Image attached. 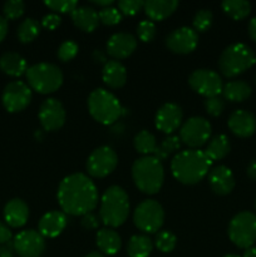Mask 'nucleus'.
Returning <instances> with one entry per match:
<instances>
[{
  "label": "nucleus",
  "instance_id": "obj_1",
  "mask_svg": "<svg viewBox=\"0 0 256 257\" xmlns=\"http://www.w3.org/2000/svg\"><path fill=\"white\" fill-rule=\"evenodd\" d=\"M58 202L63 212L70 216H84L98 205V190L84 173H73L63 178L58 187Z\"/></svg>",
  "mask_w": 256,
  "mask_h": 257
},
{
  "label": "nucleus",
  "instance_id": "obj_2",
  "mask_svg": "<svg viewBox=\"0 0 256 257\" xmlns=\"http://www.w3.org/2000/svg\"><path fill=\"white\" fill-rule=\"evenodd\" d=\"M212 161L206 156L205 151H181L171 162L172 175L183 185H196L208 175Z\"/></svg>",
  "mask_w": 256,
  "mask_h": 257
},
{
  "label": "nucleus",
  "instance_id": "obj_3",
  "mask_svg": "<svg viewBox=\"0 0 256 257\" xmlns=\"http://www.w3.org/2000/svg\"><path fill=\"white\" fill-rule=\"evenodd\" d=\"M130 215V198L119 186H110L100 198L99 220L109 228L119 227Z\"/></svg>",
  "mask_w": 256,
  "mask_h": 257
},
{
  "label": "nucleus",
  "instance_id": "obj_4",
  "mask_svg": "<svg viewBox=\"0 0 256 257\" xmlns=\"http://www.w3.org/2000/svg\"><path fill=\"white\" fill-rule=\"evenodd\" d=\"M132 178L136 187L146 195H156L162 188L165 170L155 156H145L132 165Z\"/></svg>",
  "mask_w": 256,
  "mask_h": 257
},
{
  "label": "nucleus",
  "instance_id": "obj_5",
  "mask_svg": "<svg viewBox=\"0 0 256 257\" xmlns=\"http://www.w3.org/2000/svg\"><path fill=\"white\" fill-rule=\"evenodd\" d=\"M255 63V52L247 44L233 43L221 53L218 68L225 77L233 78L247 70Z\"/></svg>",
  "mask_w": 256,
  "mask_h": 257
},
{
  "label": "nucleus",
  "instance_id": "obj_6",
  "mask_svg": "<svg viewBox=\"0 0 256 257\" xmlns=\"http://www.w3.org/2000/svg\"><path fill=\"white\" fill-rule=\"evenodd\" d=\"M88 110L98 123L108 125L114 123L120 117L122 105L113 93L103 88H98L88 97Z\"/></svg>",
  "mask_w": 256,
  "mask_h": 257
},
{
  "label": "nucleus",
  "instance_id": "obj_7",
  "mask_svg": "<svg viewBox=\"0 0 256 257\" xmlns=\"http://www.w3.org/2000/svg\"><path fill=\"white\" fill-rule=\"evenodd\" d=\"M27 79L30 89L40 94H50L63 84V73L58 65L52 63H38L28 68Z\"/></svg>",
  "mask_w": 256,
  "mask_h": 257
},
{
  "label": "nucleus",
  "instance_id": "obj_8",
  "mask_svg": "<svg viewBox=\"0 0 256 257\" xmlns=\"http://www.w3.org/2000/svg\"><path fill=\"white\" fill-rule=\"evenodd\" d=\"M228 237L240 248H248L256 241V215L242 211L232 217L228 225Z\"/></svg>",
  "mask_w": 256,
  "mask_h": 257
},
{
  "label": "nucleus",
  "instance_id": "obj_9",
  "mask_svg": "<svg viewBox=\"0 0 256 257\" xmlns=\"http://www.w3.org/2000/svg\"><path fill=\"white\" fill-rule=\"evenodd\" d=\"M163 221L165 211L155 200H146L141 202L133 213V222L136 227L146 233H155L160 231Z\"/></svg>",
  "mask_w": 256,
  "mask_h": 257
},
{
  "label": "nucleus",
  "instance_id": "obj_10",
  "mask_svg": "<svg viewBox=\"0 0 256 257\" xmlns=\"http://www.w3.org/2000/svg\"><path fill=\"white\" fill-rule=\"evenodd\" d=\"M211 123L203 117H191L180 130V140L190 150H198L211 137Z\"/></svg>",
  "mask_w": 256,
  "mask_h": 257
},
{
  "label": "nucleus",
  "instance_id": "obj_11",
  "mask_svg": "<svg viewBox=\"0 0 256 257\" xmlns=\"http://www.w3.org/2000/svg\"><path fill=\"white\" fill-rule=\"evenodd\" d=\"M118 156L113 148L102 146L90 153L87 160V171L92 177L104 178L115 170Z\"/></svg>",
  "mask_w": 256,
  "mask_h": 257
},
{
  "label": "nucleus",
  "instance_id": "obj_12",
  "mask_svg": "<svg viewBox=\"0 0 256 257\" xmlns=\"http://www.w3.org/2000/svg\"><path fill=\"white\" fill-rule=\"evenodd\" d=\"M188 84L192 90L206 98L217 97L223 89L221 77L211 69H197L192 72L188 78Z\"/></svg>",
  "mask_w": 256,
  "mask_h": 257
},
{
  "label": "nucleus",
  "instance_id": "obj_13",
  "mask_svg": "<svg viewBox=\"0 0 256 257\" xmlns=\"http://www.w3.org/2000/svg\"><path fill=\"white\" fill-rule=\"evenodd\" d=\"M2 102L10 113L24 110L32 102V89L22 80L8 83L3 90Z\"/></svg>",
  "mask_w": 256,
  "mask_h": 257
},
{
  "label": "nucleus",
  "instance_id": "obj_14",
  "mask_svg": "<svg viewBox=\"0 0 256 257\" xmlns=\"http://www.w3.org/2000/svg\"><path fill=\"white\" fill-rule=\"evenodd\" d=\"M13 245L20 257H40L45 250L44 237L35 230L20 231L15 235Z\"/></svg>",
  "mask_w": 256,
  "mask_h": 257
},
{
  "label": "nucleus",
  "instance_id": "obj_15",
  "mask_svg": "<svg viewBox=\"0 0 256 257\" xmlns=\"http://www.w3.org/2000/svg\"><path fill=\"white\" fill-rule=\"evenodd\" d=\"M198 44L197 32L188 27H181L173 30L166 38V45L176 54H190Z\"/></svg>",
  "mask_w": 256,
  "mask_h": 257
},
{
  "label": "nucleus",
  "instance_id": "obj_16",
  "mask_svg": "<svg viewBox=\"0 0 256 257\" xmlns=\"http://www.w3.org/2000/svg\"><path fill=\"white\" fill-rule=\"evenodd\" d=\"M39 120L45 131H58L64 125L65 110L62 103L55 98H48L39 109Z\"/></svg>",
  "mask_w": 256,
  "mask_h": 257
},
{
  "label": "nucleus",
  "instance_id": "obj_17",
  "mask_svg": "<svg viewBox=\"0 0 256 257\" xmlns=\"http://www.w3.org/2000/svg\"><path fill=\"white\" fill-rule=\"evenodd\" d=\"M183 113L176 103H166L156 113V128L166 135H171L181 127Z\"/></svg>",
  "mask_w": 256,
  "mask_h": 257
},
{
  "label": "nucleus",
  "instance_id": "obj_18",
  "mask_svg": "<svg viewBox=\"0 0 256 257\" xmlns=\"http://www.w3.org/2000/svg\"><path fill=\"white\" fill-rule=\"evenodd\" d=\"M137 48V39L130 33H115L108 39L107 53L114 60L125 59Z\"/></svg>",
  "mask_w": 256,
  "mask_h": 257
},
{
  "label": "nucleus",
  "instance_id": "obj_19",
  "mask_svg": "<svg viewBox=\"0 0 256 257\" xmlns=\"http://www.w3.org/2000/svg\"><path fill=\"white\" fill-rule=\"evenodd\" d=\"M227 125L237 137H250L256 131V117L245 109H237L228 117Z\"/></svg>",
  "mask_w": 256,
  "mask_h": 257
},
{
  "label": "nucleus",
  "instance_id": "obj_20",
  "mask_svg": "<svg viewBox=\"0 0 256 257\" xmlns=\"http://www.w3.org/2000/svg\"><path fill=\"white\" fill-rule=\"evenodd\" d=\"M208 183L216 195H228L235 187V177L231 170L226 166H217L208 173Z\"/></svg>",
  "mask_w": 256,
  "mask_h": 257
},
{
  "label": "nucleus",
  "instance_id": "obj_21",
  "mask_svg": "<svg viewBox=\"0 0 256 257\" xmlns=\"http://www.w3.org/2000/svg\"><path fill=\"white\" fill-rule=\"evenodd\" d=\"M67 216L60 211H50L45 213L39 221L38 230L43 237L54 238L59 236L67 227Z\"/></svg>",
  "mask_w": 256,
  "mask_h": 257
},
{
  "label": "nucleus",
  "instance_id": "obj_22",
  "mask_svg": "<svg viewBox=\"0 0 256 257\" xmlns=\"http://www.w3.org/2000/svg\"><path fill=\"white\" fill-rule=\"evenodd\" d=\"M29 218V207L20 198L8 201L4 207V220L10 227H22Z\"/></svg>",
  "mask_w": 256,
  "mask_h": 257
},
{
  "label": "nucleus",
  "instance_id": "obj_23",
  "mask_svg": "<svg viewBox=\"0 0 256 257\" xmlns=\"http://www.w3.org/2000/svg\"><path fill=\"white\" fill-rule=\"evenodd\" d=\"M102 78L105 85L112 89H118L127 82V69L119 60H108L103 67Z\"/></svg>",
  "mask_w": 256,
  "mask_h": 257
},
{
  "label": "nucleus",
  "instance_id": "obj_24",
  "mask_svg": "<svg viewBox=\"0 0 256 257\" xmlns=\"http://www.w3.org/2000/svg\"><path fill=\"white\" fill-rule=\"evenodd\" d=\"M72 20L77 28L85 33H92L97 29L99 24V17L98 12L92 7H77L72 13Z\"/></svg>",
  "mask_w": 256,
  "mask_h": 257
},
{
  "label": "nucleus",
  "instance_id": "obj_25",
  "mask_svg": "<svg viewBox=\"0 0 256 257\" xmlns=\"http://www.w3.org/2000/svg\"><path fill=\"white\" fill-rule=\"evenodd\" d=\"M178 8V2L176 0H148L145 2L143 10L151 20H165L172 15Z\"/></svg>",
  "mask_w": 256,
  "mask_h": 257
},
{
  "label": "nucleus",
  "instance_id": "obj_26",
  "mask_svg": "<svg viewBox=\"0 0 256 257\" xmlns=\"http://www.w3.org/2000/svg\"><path fill=\"white\" fill-rule=\"evenodd\" d=\"M28 63L24 57L15 52H5L0 57V69L10 77H22L28 70Z\"/></svg>",
  "mask_w": 256,
  "mask_h": 257
},
{
  "label": "nucleus",
  "instance_id": "obj_27",
  "mask_svg": "<svg viewBox=\"0 0 256 257\" xmlns=\"http://www.w3.org/2000/svg\"><path fill=\"white\" fill-rule=\"evenodd\" d=\"M98 248L104 255H115L122 247V240L113 228H100L95 236Z\"/></svg>",
  "mask_w": 256,
  "mask_h": 257
},
{
  "label": "nucleus",
  "instance_id": "obj_28",
  "mask_svg": "<svg viewBox=\"0 0 256 257\" xmlns=\"http://www.w3.org/2000/svg\"><path fill=\"white\" fill-rule=\"evenodd\" d=\"M251 92L250 84L245 80H231L223 85L222 89L223 98L230 102H243L250 97Z\"/></svg>",
  "mask_w": 256,
  "mask_h": 257
},
{
  "label": "nucleus",
  "instance_id": "obj_29",
  "mask_svg": "<svg viewBox=\"0 0 256 257\" xmlns=\"http://www.w3.org/2000/svg\"><path fill=\"white\" fill-rule=\"evenodd\" d=\"M230 140L227 136L225 135H217L213 138H211L208 142L207 147H206V156L210 158L211 161H220L225 158L230 152Z\"/></svg>",
  "mask_w": 256,
  "mask_h": 257
},
{
  "label": "nucleus",
  "instance_id": "obj_30",
  "mask_svg": "<svg viewBox=\"0 0 256 257\" xmlns=\"http://www.w3.org/2000/svg\"><path fill=\"white\" fill-rule=\"evenodd\" d=\"M152 250V241L146 235L132 236L127 246V253L130 257H148Z\"/></svg>",
  "mask_w": 256,
  "mask_h": 257
},
{
  "label": "nucleus",
  "instance_id": "obj_31",
  "mask_svg": "<svg viewBox=\"0 0 256 257\" xmlns=\"http://www.w3.org/2000/svg\"><path fill=\"white\" fill-rule=\"evenodd\" d=\"M133 146H135L136 151L145 157V156H151L155 153L156 148H157V141L152 133L143 130L135 136Z\"/></svg>",
  "mask_w": 256,
  "mask_h": 257
},
{
  "label": "nucleus",
  "instance_id": "obj_32",
  "mask_svg": "<svg viewBox=\"0 0 256 257\" xmlns=\"http://www.w3.org/2000/svg\"><path fill=\"white\" fill-rule=\"evenodd\" d=\"M221 7L226 14L235 20L243 19L251 12V4L246 0H225Z\"/></svg>",
  "mask_w": 256,
  "mask_h": 257
},
{
  "label": "nucleus",
  "instance_id": "obj_33",
  "mask_svg": "<svg viewBox=\"0 0 256 257\" xmlns=\"http://www.w3.org/2000/svg\"><path fill=\"white\" fill-rule=\"evenodd\" d=\"M40 25L33 18H27L19 24L17 30L18 39L22 43H30L39 35Z\"/></svg>",
  "mask_w": 256,
  "mask_h": 257
},
{
  "label": "nucleus",
  "instance_id": "obj_34",
  "mask_svg": "<svg viewBox=\"0 0 256 257\" xmlns=\"http://www.w3.org/2000/svg\"><path fill=\"white\" fill-rule=\"evenodd\" d=\"M180 147H181L180 137H178V136L171 135L168 136V137H166L160 145H157V148H156L153 156L162 162V161L166 160L168 156L172 155L173 152L180 150Z\"/></svg>",
  "mask_w": 256,
  "mask_h": 257
},
{
  "label": "nucleus",
  "instance_id": "obj_35",
  "mask_svg": "<svg viewBox=\"0 0 256 257\" xmlns=\"http://www.w3.org/2000/svg\"><path fill=\"white\" fill-rule=\"evenodd\" d=\"M176 243H177V238L170 231H161L158 232V235L156 236L155 245L161 252H171L173 251V248L176 247Z\"/></svg>",
  "mask_w": 256,
  "mask_h": 257
},
{
  "label": "nucleus",
  "instance_id": "obj_36",
  "mask_svg": "<svg viewBox=\"0 0 256 257\" xmlns=\"http://www.w3.org/2000/svg\"><path fill=\"white\" fill-rule=\"evenodd\" d=\"M213 15L212 12L208 9H201L195 14V18L192 20L193 30L197 33H202L208 30V28L212 24Z\"/></svg>",
  "mask_w": 256,
  "mask_h": 257
},
{
  "label": "nucleus",
  "instance_id": "obj_37",
  "mask_svg": "<svg viewBox=\"0 0 256 257\" xmlns=\"http://www.w3.org/2000/svg\"><path fill=\"white\" fill-rule=\"evenodd\" d=\"M25 3L23 0H8L3 5V13L7 19H18L24 14Z\"/></svg>",
  "mask_w": 256,
  "mask_h": 257
},
{
  "label": "nucleus",
  "instance_id": "obj_38",
  "mask_svg": "<svg viewBox=\"0 0 256 257\" xmlns=\"http://www.w3.org/2000/svg\"><path fill=\"white\" fill-rule=\"evenodd\" d=\"M98 17H99V22L103 23L104 25L112 27V25H117L122 20V14L118 10V8L114 7H107L102 8L98 12Z\"/></svg>",
  "mask_w": 256,
  "mask_h": 257
},
{
  "label": "nucleus",
  "instance_id": "obj_39",
  "mask_svg": "<svg viewBox=\"0 0 256 257\" xmlns=\"http://www.w3.org/2000/svg\"><path fill=\"white\" fill-rule=\"evenodd\" d=\"M78 50H79V47H78L77 43L73 42V40H65L60 44L57 55L62 62H69L77 57Z\"/></svg>",
  "mask_w": 256,
  "mask_h": 257
},
{
  "label": "nucleus",
  "instance_id": "obj_40",
  "mask_svg": "<svg viewBox=\"0 0 256 257\" xmlns=\"http://www.w3.org/2000/svg\"><path fill=\"white\" fill-rule=\"evenodd\" d=\"M137 35L140 40L147 43L153 40L156 35V25L152 20H142L137 25Z\"/></svg>",
  "mask_w": 256,
  "mask_h": 257
},
{
  "label": "nucleus",
  "instance_id": "obj_41",
  "mask_svg": "<svg viewBox=\"0 0 256 257\" xmlns=\"http://www.w3.org/2000/svg\"><path fill=\"white\" fill-rule=\"evenodd\" d=\"M145 2L141 0H120L118 2V10L122 15H127V17H132L140 13L141 9H143Z\"/></svg>",
  "mask_w": 256,
  "mask_h": 257
},
{
  "label": "nucleus",
  "instance_id": "obj_42",
  "mask_svg": "<svg viewBox=\"0 0 256 257\" xmlns=\"http://www.w3.org/2000/svg\"><path fill=\"white\" fill-rule=\"evenodd\" d=\"M45 5L55 13H72L78 7L77 0H49Z\"/></svg>",
  "mask_w": 256,
  "mask_h": 257
},
{
  "label": "nucleus",
  "instance_id": "obj_43",
  "mask_svg": "<svg viewBox=\"0 0 256 257\" xmlns=\"http://www.w3.org/2000/svg\"><path fill=\"white\" fill-rule=\"evenodd\" d=\"M205 108L206 112H207L208 114L212 115V117H218V115L222 114V112L225 110V100H223V98H221L220 95H217V97L206 98Z\"/></svg>",
  "mask_w": 256,
  "mask_h": 257
},
{
  "label": "nucleus",
  "instance_id": "obj_44",
  "mask_svg": "<svg viewBox=\"0 0 256 257\" xmlns=\"http://www.w3.org/2000/svg\"><path fill=\"white\" fill-rule=\"evenodd\" d=\"M60 23H62V19H60L59 15L54 14V13H53V14L45 15V17L42 19L43 27L47 28V29L49 30L57 29V28L60 25Z\"/></svg>",
  "mask_w": 256,
  "mask_h": 257
},
{
  "label": "nucleus",
  "instance_id": "obj_45",
  "mask_svg": "<svg viewBox=\"0 0 256 257\" xmlns=\"http://www.w3.org/2000/svg\"><path fill=\"white\" fill-rule=\"evenodd\" d=\"M99 221L100 220L97 217V216L93 215V213L90 212L83 216L82 226L84 228H87V230H94V228H97L98 226H99Z\"/></svg>",
  "mask_w": 256,
  "mask_h": 257
},
{
  "label": "nucleus",
  "instance_id": "obj_46",
  "mask_svg": "<svg viewBox=\"0 0 256 257\" xmlns=\"http://www.w3.org/2000/svg\"><path fill=\"white\" fill-rule=\"evenodd\" d=\"M13 235L10 228L7 225L0 222V243H7L12 240Z\"/></svg>",
  "mask_w": 256,
  "mask_h": 257
},
{
  "label": "nucleus",
  "instance_id": "obj_47",
  "mask_svg": "<svg viewBox=\"0 0 256 257\" xmlns=\"http://www.w3.org/2000/svg\"><path fill=\"white\" fill-rule=\"evenodd\" d=\"M9 30V24H8V19L3 15H0V43L5 39Z\"/></svg>",
  "mask_w": 256,
  "mask_h": 257
},
{
  "label": "nucleus",
  "instance_id": "obj_48",
  "mask_svg": "<svg viewBox=\"0 0 256 257\" xmlns=\"http://www.w3.org/2000/svg\"><path fill=\"white\" fill-rule=\"evenodd\" d=\"M248 178H251L252 181H256V160H252L247 166V170H246Z\"/></svg>",
  "mask_w": 256,
  "mask_h": 257
},
{
  "label": "nucleus",
  "instance_id": "obj_49",
  "mask_svg": "<svg viewBox=\"0 0 256 257\" xmlns=\"http://www.w3.org/2000/svg\"><path fill=\"white\" fill-rule=\"evenodd\" d=\"M247 29H248V35H250L251 39H252L253 42H256V17H253L252 19L250 20Z\"/></svg>",
  "mask_w": 256,
  "mask_h": 257
},
{
  "label": "nucleus",
  "instance_id": "obj_50",
  "mask_svg": "<svg viewBox=\"0 0 256 257\" xmlns=\"http://www.w3.org/2000/svg\"><path fill=\"white\" fill-rule=\"evenodd\" d=\"M93 4L98 5V7H100V9H102V8L112 7V5L114 4V2H113V0H94Z\"/></svg>",
  "mask_w": 256,
  "mask_h": 257
},
{
  "label": "nucleus",
  "instance_id": "obj_51",
  "mask_svg": "<svg viewBox=\"0 0 256 257\" xmlns=\"http://www.w3.org/2000/svg\"><path fill=\"white\" fill-rule=\"evenodd\" d=\"M93 58H94V60H97V62H100V63H107V59H105V55L103 54L100 50H94V53H93Z\"/></svg>",
  "mask_w": 256,
  "mask_h": 257
},
{
  "label": "nucleus",
  "instance_id": "obj_52",
  "mask_svg": "<svg viewBox=\"0 0 256 257\" xmlns=\"http://www.w3.org/2000/svg\"><path fill=\"white\" fill-rule=\"evenodd\" d=\"M242 257H256V247L255 246H251V247L246 248L245 253Z\"/></svg>",
  "mask_w": 256,
  "mask_h": 257
},
{
  "label": "nucleus",
  "instance_id": "obj_53",
  "mask_svg": "<svg viewBox=\"0 0 256 257\" xmlns=\"http://www.w3.org/2000/svg\"><path fill=\"white\" fill-rule=\"evenodd\" d=\"M85 257H104L102 252H99V251H92V252L88 253Z\"/></svg>",
  "mask_w": 256,
  "mask_h": 257
},
{
  "label": "nucleus",
  "instance_id": "obj_54",
  "mask_svg": "<svg viewBox=\"0 0 256 257\" xmlns=\"http://www.w3.org/2000/svg\"><path fill=\"white\" fill-rule=\"evenodd\" d=\"M223 257H240L238 255H226V256H223Z\"/></svg>",
  "mask_w": 256,
  "mask_h": 257
},
{
  "label": "nucleus",
  "instance_id": "obj_55",
  "mask_svg": "<svg viewBox=\"0 0 256 257\" xmlns=\"http://www.w3.org/2000/svg\"><path fill=\"white\" fill-rule=\"evenodd\" d=\"M255 207H256V201H255Z\"/></svg>",
  "mask_w": 256,
  "mask_h": 257
},
{
  "label": "nucleus",
  "instance_id": "obj_56",
  "mask_svg": "<svg viewBox=\"0 0 256 257\" xmlns=\"http://www.w3.org/2000/svg\"><path fill=\"white\" fill-rule=\"evenodd\" d=\"M255 58H256V52H255Z\"/></svg>",
  "mask_w": 256,
  "mask_h": 257
}]
</instances>
